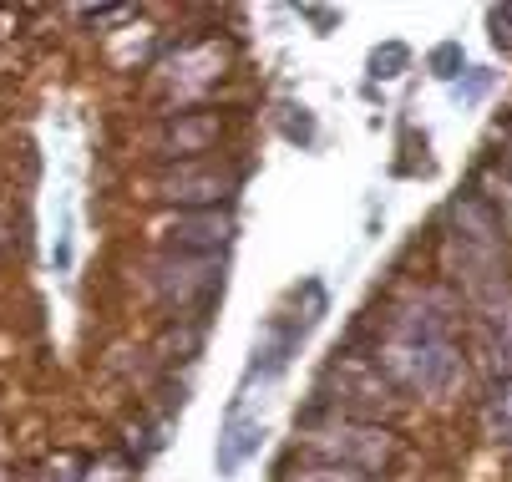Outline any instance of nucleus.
Here are the masks:
<instances>
[{"label":"nucleus","instance_id":"1","mask_svg":"<svg viewBox=\"0 0 512 482\" xmlns=\"http://www.w3.org/2000/svg\"><path fill=\"white\" fill-rule=\"evenodd\" d=\"M376 371H386V381L401 386V391L442 396L462 376L452 315L436 300H411L406 310H396L386 340L376 346Z\"/></svg>","mask_w":512,"mask_h":482},{"label":"nucleus","instance_id":"2","mask_svg":"<svg viewBox=\"0 0 512 482\" xmlns=\"http://www.w3.org/2000/svg\"><path fill=\"white\" fill-rule=\"evenodd\" d=\"M507 224L497 214V203L467 188L452 198V234H447V269L452 280H462L472 295L497 300L507 290Z\"/></svg>","mask_w":512,"mask_h":482},{"label":"nucleus","instance_id":"3","mask_svg":"<svg viewBox=\"0 0 512 482\" xmlns=\"http://www.w3.org/2000/svg\"><path fill=\"white\" fill-rule=\"evenodd\" d=\"M305 452L315 462H335V467H355V472H391L401 457L396 432L371 427V422H335V427H310Z\"/></svg>","mask_w":512,"mask_h":482},{"label":"nucleus","instance_id":"4","mask_svg":"<svg viewBox=\"0 0 512 482\" xmlns=\"http://www.w3.org/2000/svg\"><path fill=\"white\" fill-rule=\"evenodd\" d=\"M239 183H244V168H183V173H168L158 188L168 203H183L188 214H203V209H218V198H229Z\"/></svg>","mask_w":512,"mask_h":482},{"label":"nucleus","instance_id":"5","mask_svg":"<svg viewBox=\"0 0 512 482\" xmlns=\"http://www.w3.org/2000/svg\"><path fill=\"white\" fill-rule=\"evenodd\" d=\"M234 234V219L218 214V209H203V214H183L173 224V254H213L218 244H229Z\"/></svg>","mask_w":512,"mask_h":482},{"label":"nucleus","instance_id":"6","mask_svg":"<svg viewBox=\"0 0 512 482\" xmlns=\"http://www.w3.org/2000/svg\"><path fill=\"white\" fill-rule=\"evenodd\" d=\"M259 442H264V422H259V417H249V411H229L224 437H218V452H213L218 472L234 477V472H239V467L259 452Z\"/></svg>","mask_w":512,"mask_h":482},{"label":"nucleus","instance_id":"7","mask_svg":"<svg viewBox=\"0 0 512 482\" xmlns=\"http://www.w3.org/2000/svg\"><path fill=\"white\" fill-rule=\"evenodd\" d=\"M213 137H218L213 112H173V122L163 132V153L168 158H198V153H208Z\"/></svg>","mask_w":512,"mask_h":482},{"label":"nucleus","instance_id":"8","mask_svg":"<svg viewBox=\"0 0 512 482\" xmlns=\"http://www.w3.org/2000/svg\"><path fill=\"white\" fill-rule=\"evenodd\" d=\"M487 432L492 442L512 447V376H497L487 391Z\"/></svg>","mask_w":512,"mask_h":482},{"label":"nucleus","instance_id":"9","mask_svg":"<svg viewBox=\"0 0 512 482\" xmlns=\"http://www.w3.org/2000/svg\"><path fill=\"white\" fill-rule=\"evenodd\" d=\"M406 66H411V46H406V41H386V46L371 51V77H381V82L401 77Z\"/></svg>","mask_w":512,"mask_h":482},{"label":"nucleus","instance_id":"10","mask_svg":"<svg viewBox=\"0 0 512 482\" xmlns=\"http://www.w3.org/2000/svg\"><path fill=\"white\" fill-rule=\"evenodd\" d=\"M426 72H431L436 82H452V77L462 72V41H442V46H431V51H426Z\"/></svg>","mask_w":512,"mask_h":482},{"label":"nucleus","instance_id":"11","mask_svg":"<svg viewBox=\"0 0 512 482\" xmlns=\"http://www.w3.org/2000/svg\"><path fill=\"white\" fill-rule=\"evenodd\" d=\"M284 482H371L365 472H355V467H335V462H315V467H305L300 477H284Z\"/></svg>","mask_w":512,"mask_h":482},{"label":"nucleus","instance_id":"12","mask_svg":"<svg viewBox=\"0 0 512 482\" xmlns=\"http://www.w3.org/2000/svg\"><path fill=\"white\" fill-rule=\"evenodd\" d=\"M487 21H492V41L512 51V6H492V11H487Z\"/></svg>","mask_w":512,"mask_h":482},{"label":"nucleus","instance_id":"13","mask_svg":"<svg viewBox=\"0 0 512 482\" xmlns=\"http://www.w3.org/2000/svg\"><path fill=\"white\" fill-rule=\"evenodd\" d=\"M487 87H492V72H482V66H477V72H472L467 82H457V97H462V102H477Z\"/></svg>","mask_w":512,"mask_h":482},{"label":"nucleus","instance_id":"14","mask_svg":"<svg viewBox=\"0 0 512 482\" xmlns=\"http://www.w3.org/2000/svg\"><path fill=\"white\" fill-rule=\"evenodd\" d=\"M0 482H11V477H6V472H0Z\"/></svg>","mask_w":512,"mask_h":482},{"label":"nucleus","instance_id":"15","mask_svg":"<svg viewBox=\"0 0 512 482\" xmlns=\"http://www.w3.org/2000/svg\"><path fill=\"white\" fill-rule=\"evenodd\" d=\"M507 158H512V153H507Z\"/></svg>","mask_w":512,"mask_h":482}]
</instances>
